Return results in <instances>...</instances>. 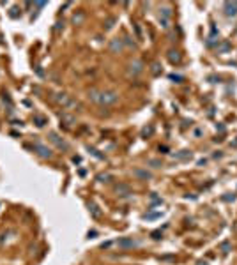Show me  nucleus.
I'll list each match as a JSON object with an SVG mask.
<instances>
[{
  "mask_svg": "<svg viewBox=\"0 0 237 265\" xmlns=\"http://www.w3.org/2000/svg\"><path fill=\"white\" fill-rule=\"evenodd\" d=\"M118 101V92L117 90H104V92H101L99 95V104H103V106H110V104H115Z\"/></svg>",
  "mask_w": 237,
  "mask_h": 265,
  "instance_id": "nucleus-1",
  "label": "nucleus"
},
{
  "mask_svg": "<svg viewBox=\"0 0 237 265\" xmlns=\"http://www.w3.org/2000/svg\"><path fill=\"white\" fill-rule=\"evenodd\" d=\"M32 149H34V152H36V154H37L39 157H44V159H50V157L53 156V152L50 150V149H48L46 145L39 143V141H37V143H34V147H32Z\"/></svg>",
  "mask_w": 237,
  "mask_h": 265,
  "instance_id": "nucleus-2",
  "label": "nucleus"
},
{
  "mask_svg": "<svg viewBox=\"0 0 237 265\" xmlns=\"http://www.w3.org/2000/svg\"><path fill=\"white\" fill-rule=\"evenodd\" d=\"M138 244L135 239H131V237H122V239H118L117 240V246L120 249H129V247H135Z\"/></svg>",
  "mask_w": 237,
  "mask_h": 265,
  "instance_id": "nucleus-3",
  "label": "nucleus"
},
{
  "mask_svg": "<svg viewBox=\"0 0 237 265\" xmlns=\"http://www.w3.org/2000/svg\"><path fill=\"white\" fill-rule=\"evenodd\" d=\"M48 138H50V141H51V143H55V145H57L59 149H64V150H67V143H66V141H64V140L60 138L57 132H50V134H48Z\"/></svg>",
  "mask_w": 237,
  "mask_h": 265,
  "instance_id": "nucleus-4",
  "label": "nucleus"
},
{
  "mask_svg": "<svg viewBox=\"0 0 237 265\" xmlns=\"http://www.w3.org/2000/svg\"><path fill=\"white\" fill-rule=\"evenodd\" d=\"M60 122H62L66 127H71V126L76 124V118H75L73 115H69V113H62L60 115ZM62 124H60V126H62Z\"/></svg>",
  "mask_w": 237,
  "mask_h": 265,
  "instance_id": "nucleus-5",
  "label": "nucleus"
},
{
  "mask_svg": "<svg viewBox=\"0 0 237 265\" xmlns=\"http://www.w3.org/2000/svg\"><path fill=\"white\" fill-rule=\"evenodd\" d=\"M53 99H55V103L62 104L64 108H66V106H67V103L71 101V97L66 94V92H59V94H55V95H53Z\"/></svg>",
  "mask_w": 237,
  "mask_h": 265,
  "instance_id": "nucleus-6",
  "label": "nucleus"
},
{
  "mask_svg": "<svg viewBox=\"0 0 237 265\" xmlns=\"http://www.w3.org/2000/svg\"><path fill=\"white\" fill-rule=\"evenodd\" d=\"M142 71H143V64H142V60H133V62L129 64V73L140 74Z\"/></svg>",
  "mask_w": 237,
  "mask_h": 265,
  "instance_id": "nucleus-7",
  "label": "nucleus"
},
{
  "mask_svg": "<svg viewBox=\"0 0 237 265\" xmlns=\"http://www.w3.org/2000/svg\"><path fill=\"white\" fill-rule=\"evenodd\" d=\"M115 193H117L118 196H127V194H131V188L127 186V184H117L115 186Z\"/></svg>",
  "mask_w": 237,
  "mask_h": 265,
  "instance_id": "nucleus-8",
  "label": "nucleus"
},
{
  "mask_svg": "<svg viewBox=\"0 0 237 265\" xmlns=\"http://www.w3.org/2000/svg\"><path fill=\"white\" fill-rule=\"evenodd\" d=\"M225 14L227 16H236L237 14V2H227L225 4Z\"/></svg>",
  "mask_w": 237,
  "mask_h": 265,
  "instance_id": "nucleus-9",
  "label": "nucleus"
},
{
  "mask_svg": "<svg viewBox=\"0 0 237 265\" xmlns=\"http://www.w3.org/2000/svg\"><path fill=\"white\" fill-rule=\"evenodd\" d=\"M120 50H122V39H118V37L112 39L110 41V51L112 53H118Z\"/></svg>",
  "mask_w": 237,
  "mask_h": 265,
  "instance_id": "nucleus-10",
  "label": "nucleus"
},
{
  "mask_svg": "<svg viewBox=\"0 0 237 265\" xmlns=\"http://www.w3.org/2000/svg\"><path fill=\"white\" fill-rule=\"evenodd\" d=\"M133 175H135V177H140V179H143V180L152 179V173H149L147 170H142V168H135V170H133Z\"/></svg>",
  "mask_w": 237,
  "mask_h": 265,
  "instance_id": "nucleus-11",
  "label": "nucleus"
},
{
  "mask_svg": "<svg viewBox=\"0 0 237 265\" xmlns=\"http://www.w3.org/2000/svg\"><path fill=\"white\" fill-rule=\"evenodd\" d=\"M34 124H36L37 127H44V126L48 124V118H46L44 115H34Z\"/></svg>",
  "mask_w": 237,
  "mask_h": 265,
  "instance_id": "nucleus-12",
  "label": "nucleus"
},
{
  "mask_svg": "<svg viewBox=\"0 0 237 265\" xmlns=\"http://www.w3.org/2000/svg\"><path fill=\"white\" fill-rule=\"evenodd\" d=\"M89 212L92 214V217H94V219H99V217H101V210L98 208L96 203H89Z\"/></svg>",
  "mask_w": 237,
  "mask_h": 265,
  "instance_id": "nucleus-13",
  "label": "nucleus"
},
{
  "mask_svg": "<svg viewBox=\"0 0 237 265\" xmlns=\"http://www.w3.org/2000/svg\"><path fill=\"white\" fill-rule=\"evenodd\" d=\"M168 60H170L172 64H179V62H180V53H179V51H175V50L168 51Z\"/></svg>",
  "mask_w": 237,
  "mask_h": 265,
  "instance_id": "nucleus-14",
  "label": "nucleus"
},
{
  "mask_svg": "<svg viewBox=\"0 0 237 265\" xmlns=\"http://www.w3.org/2000/svg\"><path fill=\"white\" fill-rule=\"evenodd\" d=\"M99 95H101V92L96 90V89L89 90V99H90V101H94V103H98V101H99Z\"/></svg>",
  "mask_w": 237,
  "mask_h": 265,
  "instance_id": "nucleus-15",
  "label": "nucleus"
},
{
  "mask_svg": "<svg viewBox=\"0 0 237 265\" xmlns=\"http://www.w3.org/2000/svg\"><path fill=\"white\" fill-rule=\"evenodd\" d=\"M96 179H98L99 182H110V180H112V175H110V173H99Z\"/></svg>",
  "mask_w": 237,
  "mask_h": 265,
  "instance_id": "nucleus-16",
  "label": "nucleus"
},
{
  "mask_svg": "<svg viewBox=\"0 0 237 265\" xmlns=\"http://www.w3.org/2000/svg\"><path fill=\"white\" fill-rule=\"evenodd\" d=\"M115 21H117V19L113 18V16H112V18H108L106 21H104V28H106V30H110V28L115 25Z\"/></svg>",
  "mask_w": 237,
  "mask_h": 265,
  "instance_id": "nucleus-17",
  "label": "nucleus"
},
{
  "mask_svg": "<svg viewBox=\"0 0 237 265\" xmlns=\"http://www.w3.org/2000/svg\"><path fill=\"white\" fill-rule=\"evenodd\" d=\"M170 14H172V11H170L168 7H163V9H161V16H163V19H168L170 18Z\"/></svg>",
  "mask_w": 237,
  "mask_h": 265,
  "instance_id": "nucleus-18",
  "label": "nucleus"
},
{
  "mask_svg": "<svg viewBox=\"0 0 237 265\" xmlns=\"http://www.w3.org/2000/svg\"><path fill=\"white\" fill-rule=\"evenodd\" d=\"M188 156H191V154H189L188 150H182L180 154H175L174 157H179V159H182V157H188Z\"/></svg>",
  "mask_w": 237,
  "mask_h": 265,
  "instance_id": "nucleus-19",
  "label": "nucleus"
},
{
  "mask_svg": "<svg viewBox=\"0 0 237 265\" xmlns=\"http://www.w3.org/2000/svg\"><path fill=\"white\" fill-rule=\"evenodd\" d=\"M159 71H161V69H159V64H152V74L158 76V74H159Z\"/></svg>",
  "mask_w": 237,
  "mask_h": 265,
  "instance_id": "nucleus-20",
  "label": "nucleus"
},
{
  "mask_svg": "<svg viewBox=\"0 0 237 265\" xmlns=\"http://www.w3.org/2000/svg\"><path fill=\"white\" fill-rule=\"evenodd\" d=\"M221 249H223V253H228V251H230V242H223V244H221Z\"/></svg>",
  "mask_w": 237,
  "mask_h": 265,
  "instance_id": "nucleus-21",
  "label": "nucleus"
},
{
  "mask_svg": "<svg viewBox=\"0 0 237 265\" xmlns=\"http://www.w3.org/2000/svg\"><path fill=\"white\" fill-rule=\"evenodd\" d=\"M152 239H154V240H159V239H161V232H159V230L152 232Z\"/></svg>",
  "mask_w": 237,
  "mask_h": 265,
  "instance_id": "nucleus-22",
  "label": "nucleus"
},
{
  "mask_svg": "<svg viewBox=\"0 0 237 265\" xmlns=\"http://www.w3.org/2000/svg\"><path fill=\"white\" fill-rule=\"evenodd\" d=\"M89 150L92 152V154H94V156H96V157H99V159H103V157H104V156H103V154H99V152L96 150V149H90V147H89Z\"/></svg>",
  "mask_w": 237,
  "mask_h": 265,
  "instance_id": "nucleus-23",
  "label": "nucleus"
},
{
  "mask_svg": "<svg viewBox=\"0 0 237 265\" xmlns=\"http://www.w3.org/2000/svg\"><path fill=\"white\" fill-rule=\"evenodd\" d=\"M135 32H136V37H138V39L142 37V30H140V27L136 25V23H135Z\"/></svg>",
  "mask_w": 237,
  "mask_h": 265,
  "instance_id": "nucleus-24",
  "label": "nucleus"
},
{
  "mask_svg": "<svg viewBox=\"0 0 237 265\" xmlns=\"http://www.w3.org/2000/svg\"><path fill=\"white\" fill-rule=\"evenodd\" d=\"M151 132H152V127H149V129H147V127H145V129H143V132H142V134H143V136H149V134H151Z\"/></svg>",
  "mask_w": 237,
  "mask_h": 265,
  "instance_id": "nucleus-25",
  "label": "nucleus"
},
{
  "mask_svg": "<svg viewBox=\"0 0 237 265\" xmlns=\"http://www.w3.org/2000/svg\"><path fill=\"white\" fill-rule=\"evenodd\" d=\"M159 21H161V27H165V28L168 27V19H163V18H159Z\"/></svg>",
  "mask_w": 237,
  "mask_h": 265,
  "instance_id": "nucleus-26",
  "label": "nucleus"
},
{
  "mask_svg": "<svg viewBox=\"0 0 237 265\" xmlns=\"http://www.w3.org/2000/svg\"><path fill=\"white\" fill-rule=\"evenodd\" d=\"M149 163H151V165H154V168H159V166H161V163H159V161H154V159H152V161H149Z\"/></svg>",
  "mask_w": 237,
  "mask_h": 265,
  "instance_id": "nucleus-27",
  "label": "nucleus"
},
{
  "mask_svg": "<svg viewBox=\"0 0 237 265\" xmlns=\"http://www.w3.org/2000/svg\"><path fill=\"white\" fill-rule=\"evenodd\" d=\"M126 42H127V44H129V46H135V42H133V41H131V37H126Z\"/></svg>",
  "mask_w": 237,
  "mask_h": 265,
  "instance_id": "nucleus-28",
  "label": "nucleus"
},
{
  "mask_svg": "<svg viewBox=\"0 0 237 265\" xmlns=\"http://www.w3.org/2000/svg\"><path fill=\"white\" fill-rule=\"evenodd\" d=\"M170 78H172V80H175V81H180V80H182L180 76H175V74H172V76H170Z\"/></svg>",
  "mask_w": 237,
  "mask_h": 265,
  "instance_id": "nucleus-29",
  "label": "nucleus"
},
{
  "mask_svg": "<svg viewBox=\"0 0 237 265\" xmlns=\"http://www.w3.org/2000/svg\"><path fill=\"white\" fill-rule=\"evenodd\" d=\"M166 150H168L166 147H159V152H163V154H166Z\"/></svg>",
  "mask_w": 237,
  "mask_h": 265,
  "instance_id": "nucleus-30",
  "label": "nucleus"
},
{
  "mask_svg": "<svg viewBox=\"0 0 237 265\" xmlns=\"http://www.w3.org/2000/svg\"><path fill=\"white\" fill-rule=\"evenodd\" d=\"M198 265H207L205 262H198Z\"/></svg>",
  "mask_w": 237,
  "mask_h": 265,
  "instance_id": "nucleus-31",
  "label": "nucleus"
}]
</instances>
